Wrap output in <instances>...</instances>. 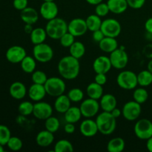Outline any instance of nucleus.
<instances>
[{
	"mask_svg": "<svg viewBox=\"0 0 152 152\" xmlns=\"http://www.w3.org/2000/svg\"><path fill=\"white\" fill-rule=\"evenodd\" d=\"M146 148L148 151L152 152V137H150L149 139L147 140L146 142Z\"/></svg>",
	"mask_w": 152,
	"mask_h": 152,
	"instance_id": "864d4df0",
	"label": "nucleus"
},
{
	"mask_svg": "<svg viewBox=\"0 0 152 152\" xmlns=\"http://www.w3.org/2000/svg\"><path fill=\"white\" fill-rule=\"evenodd\" d=\"M133 99L138 103L141 104L146 102L148 99V93L146 89L144 88H135L133 93Z\"/></svg>",
	"mask_w": 152,
	"mask_h": 152,
	"instance_id": "f704fd0d",
	"label": "nucleus"
},
{
	"mask_svg": "<svg viewBox=\"0 0 152 152\" xmlns=\"http://www.w3.org/2000/svg\"><path fill=\"white\" fill-rule=\"evenodd\" d=\"M24 30H25V32L26 33V34H30L31 32H32V31L34 30V28H33L32 25L25 24V28H24Z\"/></svg>",
	"mask_w": 152,
	"mask_h": 152,
	"instance_id": "603ef678",
	"label": "nucleus"
},
{
	"mask_svg": "<svg viewBox=\"0 0 152 152\" xmlns=\"http://www.w3.org/2000/svg\"><path fill=\"white\" fill-rule=\"evenodd\" d=\"M33 114L37 119L45 120L53 114V108L49 103L45 102H37L34 105Z\"/></svg>",
	"mask_w": 152,
	"mask_h": 152,
	"instance_id": "4468645a",
	"label": "nucleus"
},
{
	"mask_svg": "<svg viewBox=\"0 0 152 152\" xmlns=\"http://www.w3.org/2000/svg\"><path fill=\"white\" fill-rule=\"evenodd\" d=\"M44 1H53L54 0H43Z\"/></svg>",
	"mask_w": 152,
	"mask_h": 152,
	"instance_id": "13d9d810",
	"label": "nucleus"
},
{
	"mask_svg": "<svg viewBox=\"0 0 152 152\" xmlns=\"http://www.w3.org/2000/svg\"><path fill=\"white\" fill-rule=\"evenodd\" d=\"M100 108L103 111L111 112L114 108L117 107V101L115 96L111 94H106L102 95L100 98Z\"/></svg>",
	"mask_w": 152,
	"mask_h": 152,
	"instance_id": "4be33fe9",
	"label": "nucleus"
},
{
	"mask_svg": "<svg viewBox=\"0 0 152 152\" xmlns=\"http://www.w3.org/2000/svg\"><path fill=\"white\" fill-rule=\"evenodd\" d=\"M59 126H60V123H59V119L53 117V116H50V117L45 120V129L52 133H55L57 132L59 129Z\"/></svg>",
	"mask_w": 152,
	"mask_h": 152,
	"instance_id": "c9c22d12",
	"label": "nucleus"
},
{
	"mask_svg": "<svg viewBox=\"0 0 152 152\" xmlns=\"http://www.w3.org/2000/svg\"><path fill=\"white\" fill-rule=\"evenodd\" d=\"M45 31L48 37L53 39H59L68 32V24L62 18L56 17L47 22Z\"/></svg>",
	"mask_w": 152,
	"mask_h": 152,
	"instance_id": "7ed1b4c3",
	"label": "nucleus"
},
{
	"mask_svg": "<svg viewBox=\"0 0 152 152\" xmlns=\"http://www.w3.org/2000/svg\"><path fill=\"white\" fill-rule=\"evenodd\" d=\"M145 29L148 34H152V17L147 19L145 22Z\"/></svg>",
	"mask_w": 152,
	"mask_h": 152,
	"instance_id": "8fccbe9b",
	"label": "nucleus"
},
{
	"mask_svg": "<svg viewBox=\"0 0 152 152\" xmlns=\"http://www.w3.org/2000/svg\"><path fill=\"white\" fill-rule=\"evenodd\" d=\"M10 137L11 132L9 128L4 125H0V144L4 146L7 145Z\"/></svg>",
	"mask_w": 152,
	"mask_h": 152,
	"instance_id": "ea45409f",
	"label": "nucleus"
},
{
	"mask_svg": "<svg viewBox=\"0 0 152 152\" xmlns=\"http://www.w3.org/2000/svg\"><path fill=\"white\" fill-rule=\"evenodd\" d=\"M80 132L83 136L86 137H92L99 132L96 121L91 118H86L80 126Z\"/></svg>",
	"mask_w": 152,
	"mask_h": 152,
	"instance_id": "dca6fc26",
	"label": "nucleus"
},
{
	"mask_svg": "<svg viewBox=\"0 0 152 152\" xmlns=\"http://www.w3.org/2000/svg\"><path fill=\"white\" fill-rule=\"evenodd\" d=\"M39 13L43 19L49 21L57 17L59 8L56 3L53 1H44L39 9Z\"/></svg>",
	"mask_w": 152,
	"mask_h": 152,
	"instance_id": "2eb2a0df",
	"label": "nucleus"
},
{
	"mask_svg": "<svg viewBox=\"0 0 152 152\" xmlns=\"http://www.w3.org/2000/svg\"><path fill=\"white\" fill-rule=\"evenodd\" d=\"M53 140H54L53 133L46 130V129L39 132L36 137V141H37V145L42 148L50 146L53 143Z\"/></svg>",
	"mask_w": 152,
	"mask_h": 152,
	"instance_id": "412c9836",
	"label": "nucleus"
},
{
	"mask_svg": "<svg viewBox=\"0 0 152 152\" xmlns=\"http://www.w3.org/2000/svg\"><path fill=\"white\" fill-rule=\"evenodd\" d=\"M71 101L68 95L63 94L57 96L54 102V109L60 114H65L71 107Z\"/></svg>",
	"mask_w": 152,
	"mask_h": 152,
	"instance_id": "393cba45",
	"label": "nucleus"
},
{
	"mask_svg": "<svg viewBox=\"0 0 152 152\" xmlns=\"http://www.w3.org/2000/svg\"><path fill=\"white\" fill-rule=\"evenodd\" d=\"M10 95L15 99L20 100L23 99L27 94L26 86L21 82H14L9 88Z\"/></svg>",
	"mask_w": 152,
	"mask_h": 152,
	"instance_id": "aec40b11",
	"label": "nucleus"
},
{
	"mask_svg": "<svg viewBox=\"0 0 152 152\" xmlns=\"http://www.w3.org/2000/svg\"><path fill=\"white\" fill-rule=\"evenodd\" d=\"M110 60L113 68L116 69H123L129 62L128 53L122 48H117L110 53Z\"/></svg>",
	"mask_w": 152,
	"mask_h": 152,
	"instance_id": "9b49d317",
	"label": "nucleus"
},
{
	"mask_svg": "<svg viewBox=\"0 0 152 152\" xmlns=\"http://www.w3.org/2000/svg\"><path fill=\"white\" fill-rule=\"evenodd\" d=\"M83 117L80 108L76 106H71L65 113V120L66 123H76Z\"/></svg>",
	"mask_w": 152,
	"mask_h": 152,
	"instance_id": "cd10ccee",
	"label": "nucleus"
},
{
	"mask_svg": "<svg viewBox=\"0 0 152 152\" xmlns=\"http://www.w3.org/2000/svg\"><path fill=\"white\" fill-rule=\"evenodd\" d=\"M99 47L100 50L105 53H111L118 48V42L116 38L105 37L99 42Z\"/></svg>",
	"mask_w": 152,
	"mask_h": 152,
	"instance_id": "5701e85b",
	"label": "nucleus"
},
{
	"mask_svg": "<svg viewBox=\"0 0 152 152\" xmlns=\"http://www.w3.org/2000/svg\"><path fill=\"white\" fill-rule=\"evenodd\" d=\"M70 55L80 59L83 57L86 53V47L81 42H74L72 45L69 48Z\"/></svg>",
	"mask_w": 152,
	"mask_h": 152,
	"instance_id": "7c9ffc66",
	"label": "nucleus"
},
{
	"mask_svg": "<svg viewBox=\"0 0 152 152\" xmlns=\"http://www.w3.org/2000/svg\"><path fill=\"white\" fill-rule=\"evenodd\" d=\"M112 68L110 58L106 56H99L93 62V69L96 74H107Z\"/></svg>",
	"mask_w": 152,
	"mask_h": 152,
	"instance_id": "f3484780",
	"label": "nucleus"
},
{
	"mask_svg": "<svg viewBox=\"0 0 152 152\" xmlns=\"http://www.w3.org/2000/svg\"><path fill=\"white\" fill-rule=\"evenodd\" d=\"M28 0H13V6L16 10H22L28 7Z\"/></svg>",
	"mask_w": 152,
	"mask_h": 152,
	"instance_id": "c03bdc74",
	"label": "nucleus"
},
{
	"mask_svg": "<svg viewBox=\"0 0 152 152\" xmlns=\"http://www.w3.org/2000/svg\"><path fill=\"white\" fill-rule=\"evenodd\" d=\"M86 93L89 98L99 100L103 95V88L102 86L94 82L87 86Z\"/></svg>",
	"mask_w": 152,
	"mask_h": 152,
	"instance_id": "a878e982",
	"label": "nucleus"
},
{
	"mask_svg": "<svg viewBox=\"0 0 152 152\" xmlns=\"http://www.w3.org/2000/svg\"><path fill=\"white\" fill-rule=\"evenodd\" d=\"M64 131L67 134H71L74 133L75 132V126H74V123H67L65 125V127H64Z\"/></svg>",
	"mask_w": 152,
	"mask_h": 152,
	"instance_id": "09e8293b",
	"label": "nucleus"
},
{
	"mask_svg": "<svg viewBox=\"0 0 152 152\" xmlns=\"http://www.w3.org/2000/svg\"><path fill=\"white\" fill-rule=\"evenodd\" d=\"M20 18L25 24L34 25L38 21L39 13L34 7H27L24 10H21Z\"/></svg>",
	"mask_w": 152,
	"mask_h": 152,
	"instance_id": "6ab92c4d",
	"label": "nucleus"
},
{
	"mask_svg": "<svg viewBox=\"0 0 152 152\" xmlns=\"http://www.w3.org/2000/svg\"><path fill=\"white\" fill-rule=\"evenodd\" d=\"M28 96L31 100L34 102H39L45 98L47 94L44 85L33 83L28 89Z\"/></svg>",
	"mask_w": 152,
	"mask_h": 152,
	"instance_id": "a211bd4d",
	"label": "nucleus"
},
{
	"mask_svg": "<svg viewBox=\"0 0 152 152\" xmlns=\"http://www.w3.org/2000/svg\"><path fill=\"white\" fill-rule=\"evenodd\" d=\"M100 30L102 31L105 37L117 38L122 31L121 25L115 19H106L102 21Z\"/></svg>",
	"mask_w": 152,
	"mask_h": 152,
	"instance_id": "6e6552de",
	"label": "nucleus"
},
{
	"mask_svg": "<svg viewBox=\"0 0 152 152\" xmlns=\"http://www.w3.org/2000/svg\"><path fill=\"white\" fill-rule=\"evenodd\" d=\"M134 132L139 139L147 140L152 137V122L148 119H141L134 125Z\"/></svg>",
	"mask_w": 152,
	"mask_h": 152,
	"instance_id": "0eeeda50",
	"label": "nucleus"
},
{
	"mask_svg": "<svg viewBox=\"0 0 152 152\" xmlns=\"http://www.w3.org/2000/svg\"><path fill=\"white\" fill-rule=\"evenodd\" d=\"M92 37H93V39L96 42H99L102 39L105 37V35L102 33V31L100 29L97 30V31H95L93 32L92 34Z\"/></svg>",
	"mask_w": 152,
	"mask_h": 152,
	"instance_id": "de8ad7c7",
	"label": "nucleus"
},
{
	"mask_svg": "<svg viewBox=\"0 0 152 152\" xmlns=\"http://www.w3.org/2000/svg\"><path fill=\"white\" fill-rule=\"evenodd\" d=\"M117 83L125 90L135 89L138 85L137 74L132 71H123L117 76Z\"/></svg>",
	"mask_w": 152,
	"mask_h": 152,
	"instance_id": "39448f33",
	"label": "nucleus"
},
{
	"mask_svg": "<svg viewBox=\"0 0 152 152\" xmlns=\"http://www.w3.org/2000/svg\"><path fill=\"white\" fill-rule=\"evenodd\" d=\"M33 55L37 62L46 63L53 57V50L49 45L45 43L35 45L33 48Z\"/></svg>",
	"mask_w": 152,
	"mask_h": 152,
	"instance_id": "423d86ee",
	"label": "nucleus"
},
{
	"mask_svg": "<svg viewBox=\"0 0 152 152\" xmlns=\"http://www.w3.org/2000/svg\"><path fill=\"white\" fill-rule=\"evenodd\" d=\"M26 56V50L20 45L11 46L7 49L5 53V57L7 60L13 64L20 63Z\"/></svg>",
	"mask_w": 152,
	"mask_h": 152,
	"instance_id": "f8f14e48",
	"label": "nucleus"
},
{
	"mask_svg": "<svg viewBox=\"0 0 152 152\" xmlns=\"http://www.w3.org/2000/svg\"><path fill=\"white\" fill-rule=\"evenodd\" d=\"M47 94L57 97L65 93L66 85L65 81L59 77H50L44 84Z\"/></svg>",
	"mask_w": 152,
	"mask_h": 152,
	"instance_id": "20e7f679",
	"label": "nucleus"
},
{
	"mask_svg": "<svg viewBox=\"0 0 152 152\" xmlns=\"http://www.w3.org/2000/svg\"><path fill=\"white\" fill-rule=\"evenodd\" d=\"M86 24H87L88 29L91 32L100 29L101 25H102V19L100 16H97L96 14H91L87 17L86 19Z\"/></svg>",
	"mask_w": 152,
	"mask_h": 152,
	"instance_id": "2f4dec72",
	"label": "nucleus"
},
{
	"mask_svg": "<svg viewBox=\"0 0 152 152\" xmlns=\"http://www.w3.org/2000/svg\"><path fill=\"white\" fill-rule=\"evenodd\" d=\"M68 96L71 102H80L83 99L84 97V93L80 88H74L71 89L68 93Z\"/></svg>",
	"mask_w": 152,
	"mask_h": 152,
	"instance_id": "58836bf2",
	"label": "nucleus"
},
{
	"mask_svg": "<svg viewBox=\"0 0 152 152\" xmlns=\"http://www.w3.org/2000/svg\"><path fill=\"white\" fill-rule=\"evenodd\" d=\"M48 35L47 33H46L45 28V29L42 28H34L32 32L30 34L31 41L34 45L44 42L45 41Z\"/></svg>",
	"mask_w": 152,
	"mask_h": 152,
	"instance_id": "bb28decb",
	"label": "nucleus"
},
{
	"mask_svg": "<svg viewBox=\"0 0 152 152\" xmlns=\"http://www.w3.org/2000/svg\"><path fill=\"white\" fill-rule=\"evenodd\" d=\"M74 39H75V37L68 31L63 36H62V37L59 39V42H60V44L62 47L70 48L72 45L73 43L75 42Z\"/></svg>",
	"mask_w": 152,
	"mask_h": 152,
	"instance_id": "79ce46f5",
	"label": "nucleus"
},
{
	"mask_svg": "<svg viewBox=\"0 0 152 152\" xmlns=\"http://www.w3.org/2000/svg\"><path fill=\"white\" fill-rule=\"evenodd\" d=\"M31 80H32L33 83L44 85L45 82L47 81L48 77L44 71H39L38 70V71H34L32 73Z\"/></svg>",
	"mask_w": 152,
	"mask_h": 152,
	"instance_id": "a19ab883",
	"label": "nucleus"
},
{
	"mask_svg": "<svg viewBox=\"0 0 152 152\" xmlns=\"http://www.w3.org/2000/svg\"><path fill=\"white\" fill-rule=\"evenodd\" d=\"M98 130L103 135H110L115 131L117 127V119L114 118L111 112L102 111L96 118Z\"/></svg>",
	"mask_w": 152,
	"mask_h": 152,
	"instance_id": "f03ea898",
	"label": "nucleus"
},
{
	"mask_svg": "<svg viewBox=\"0 0 152 152\" xmlns=\"http://www.w3.org/2000/svg\"><path fill=\"white\" fill-rule=\"evenodd\" d=\"M20 65L24 72L26 74H32L34 71H36L37 60L34 56H26L20 62Z\"/></svg>",
	"mask_w": 152,
	"mask_h": 152,
	"instance_id": "c85d7f7f",
	"label": "nucleus"
},
{
	"mask_svg": "<svg viewBox=\"0 0 152 152\" xmlns=\"http://www.w3.org/2000/svg\"><path fill=\"white\" fill-rule=\"evenodd\" d=\"M129 7L133 9H140L143 7L145 0H126Z\"/></svg>",
	"mask_w": 152,
	"mask_h": 152,
	"instance_id": "a18cd8bd",
	"label": "nucleus"
},
{
	"mask_svg": "<svg viewBox=\"0 0 152 152\" xmlns=\"http://www.w3.org/2000/svg\"><path fill=\"white\" fill-rule=\"evenodd\" d=\"M107 4L110 12L115 14H121L127 10L129 4L126 0H108Z\"/></svg>",
	"mask_w": 152,
	"mask_h": 152,
	"instance_id": "b1692460",
	"label": "nucleus"
},
{
	"mask_svg": "<svg viewBox=\"0 0 152 152\" xmlns=\"http://www.w3.org/2000/svg\"><path fill=\"white\" fill-rule=\"evenodd\" d=\"M126 142L121 137H114L108 142L107 149L109 152H122L125 149Z\"/></svg>",
	"mask_w": 152,
	"mask_h": 152,
	"instance_id": "c756f323",
	"label": "nucleus"
},
{
	"mask_svg": "<svg viewBox=\"0 0 152 152\" xmlns=\"http://www.w3.org/2000/svg\"><path fill=\"white\" fill-rule=\"evenodd\" d=\"M110 12L109 7H108L107 3L101 2L99 4H96L95 7V14L100 17H104Z\"/></svg>",
	"mask_w": 152,
	"mask_h": 152,
	"instance_id": "37998d69",
	"label": "nucleus"
},
{
	"mask_svg": "<svg viewBox=\"0 0 152 152\" xmlns=\"http://www.w3.org/2000/svg\"><path fill=\"white\" fill-rule=\"evenodd\" d=\"M58 72L61 77L67 80H74L80 71L79 59L71 55L62 57L58 63Z\"/></svg>",
	"mask_w": 152,
	"mask_h": 152,
	"instance_id": "f257e3e1",
	"label": "nucleus"
},
{
	"mask_svg": "<svg viewBox=\"0 0 152 152\" xmlns=\"http://www.w3.org/2000/svg\"><path fill=\"white\" fill-rule=\"evenodd\" d=\"M34 105L29 101H24L19 104L18 107V111L22 116H28L33 114L34 111Z\"/></svg>",
	"mask_w": 152,
	"mask_h": 152,
	"instance_id": "e433bc0d",
	"label": "nucleus"
},
{
	"mask_svg": "<svg viewBox=\"0 0 152 152\" xmlns=\"http://www.w3.org/2000/svg\"><path fill=\"white\" fill-rule=\"evenodd\" d=\"M88 30L86 21L81 18H75L68 24V31L75 37H82Z\"/></svg>",
	"mask_w": 152,
	"mask_h": 152,
	"instance_id": "ddd939ff",
	"label": "nucleus"
},
{
	"mask_svg": "<svg viewBox=\"0 0 152 152\" xmlns=\"http://www.w3.org/2000/svg\"><path fill=\"white\" fill-rule=\"evenodd\" d=\"M6 145L11 151H17L22 149V146H23V142L20 138L11 136Z\"/></svg>",
	"mask_w": 152,
	"mask_h": 152,
	"instance_id": "4c0bfd02",
	"label": "nucleus"
},
{
	"mask_svg": "<svg viewBox=\"0 0 152 152\" xmlns=\"http://www.w3.org/2000/svg\"><path fill=\"white\" fill-rule=\"evenodd\" d=\"M89 4H91V5H95L96 6V4H99V3L102 2L103 0H86Z\"/></svg>",
	"mask_w": 152,
	"mask_h": 152,
	"instance_id": "5fc2aeb1",
	"label": "nucleus"
},
{
	"mask_svg": "<svg viewBox=\"0 0 152 152\" xmlns=\"http://www.w3.org/2000/svg\"><path fill=\"white\" fill-rule=\"evenodd\" d=\"M4 151V145H1L0 144V152H3Z\"/></svg>",
	"mask_w": 152,
	"mask_h": 152,
	"instance_id": "4d7b16f0",
	"label": "nucleus"
},
{
	"mask_svg": "<svg viewBox=\"0 0 152 152\" xmlns=\"http://www.w3.org/2000/svg\"><path fill=\"white\" fill-rule=\"evenodd\" d=\"M53 150L55 152H72L74 146L68 140H60L55 144Z\"/></svg>",
	"mask_w": 152,
	"mask_h": 152,
	"instance_id": "72a5a7b5",
	"label": "nucleus"
},
{
	"mask_svg": "<svg viewBox=\"0 0 152 152\" xmlns=\"http://www.w3.org/2000/svg\"><path fill=\"white\" fill-rule=\"evenodd\" d=\"M147 70H148L152 74V60H150L148 62V65H147Z\"/></svg>",
	"mask_w": 152,
	"mask_h": 152,
	"instance_id": "6e6d98bb",
	"label": "nucleus"
},
{
	"mask_svg": "<svg viewBox=\"0 0 152 152\" xmlns=\"http://www.w3.org/2000/svg\"><path fill=\"white\" fill-rule=\"evenodd\" d=\"M111 114H112L113 117L116 119L119 118L120 116L123 115V114H122V110H120V108H117V107H116L115 108H114V109L111 111Z\"/></svg>",
	"mask_w": 152,
	"mask_h": 152,
	"instance_id": "3c124183",
	"label": "nucleus"
},
{
	"mask_svg": "<svg viewBox=\"0 0 152 152\" xmlns=\"http://www.w3.org/2000/svg\"><path fill=\"white\" fill-rule=\"evenodd\" d=\"M80 108L83 117L86 118H92L99 112L100 105L98 100L88 97V99H84L82 102Z\"/></svg>",
	"mask_w": 152,
	"mask_h": 152,
	"instance_id": "9d476101",
	"label": "nucleus"
},
{
	"mask_svg": "<svg viewBox=\"0 0 152 152\" xmlns=\"http://www.w3.org/2000/svg\"><path fill=\"white\" fill-rule=\"evenodd\" d=\"M138 85L141 87H147L152 83V74L148 70H144L137 74Z\"/></svg>",
	"mask_w": 152,
	"mask_h": 152,
	"instance_id": "473e14b6",
	"label": "nucleus"
},
{
	"mask_svg": "<svg viewBox=\"0 0 152 152\" xmlns=\"http://www.w3.org/2000/svg\"><path fill=\"white\" fill-rule=\"evenodd\" d=\"M142 112L141 104L136 101H129L127 102L123 107L122 114L124 118L129 121H134L137 120Z\"/></svg>",
	"mask_w": 152,
	"mask_h": 152,
	"instance_id": "1a4fd4ad",
	"label": "nucleus"
},
{
	"mask_svg": "<svg viewBox=\"0 0 152 152\" xmlns=\"http://www.w3.org/2000/svg\"><path fill=\"white\" fill-rule=\"evenodd\" d=\"M94 82L101 86H104L107 83L106 74H96V76L94 77Z\"/></svg>",
	"mask_w": 152,
	"mask_h": 152,
	"instance_id": "49530a36",
	"label": "nucleus"
}]
</instances>
